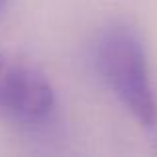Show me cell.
Instances as JSON below:
<instances>
[{"mask_svg":"<svg viewBox=\"0 0 157 157\" xmlns=\"http://www.w3.org/2000/svg\"><path fill=\"white\" fill-rule=\"evenodd\" d=\"M56 109L50 78L26 58L0 52V121L36 131L54 121Z\"/></svg>","mask_w":157,"mask_h":157,"instance_id":"2","label":"cell"},{"mask_svg":"<svg viewBox=\"0 0 157 157\" xmlns=\"http://www.w3.org/2000/svg\"><path fill=\"white\" fill-rule=\"evenodd\" d=\"M6 4H8V0H0V16H2V12L6 10Z\"/></svg>","mask_w":157,"mask_h":157,"instance_id":"3","label":"cell"},{"mask_svg":"<svg viewBox=\"0 0 157 157\" xmlns=\"http://www.w3.org/2000/svg\"><path fill=\"white\" fill-rule=\"evenodd\" d=\"M96 70L123 109L141 127L157 123V100L149 58L139 32L131 24L113 22L96 40Z\"/></svg>","mask_w":157,"mask_h":157,"instance_id":"1","label":"cell"}]
</instances>
